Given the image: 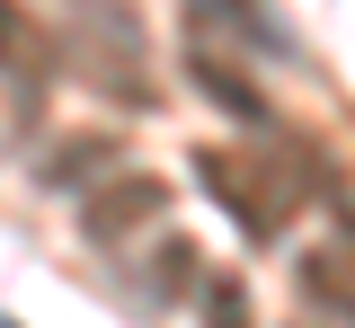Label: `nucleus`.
Returning a JSON list of instances; mask_svg holds the SVG:
<instances>
[{"mask_svg": "<svg viewBox=\"0 0 355 328\" xmlns=\"http://www.w3.org/2000/svg\"><path fill=\"white\" fill-rule=\"evenodd\" d=\"M196 178L214 187V204H222V213H231L249 239H275L284 222H293V204H302V187H293L284 169L240 160V151H196Z\"/></svg>", "mask_w": 355, "mask_h": 328, "instance_id": "f257e3e1", "label": "nucleus"}, {"mask_svg": "<svg viewBox=\"0 0 355 328\" xmlns=\"http://www.w3.org/2000/svg\"><path fill=\"white\" fill-rule=\"evenodd\" d=\"M160 213H169V178L133 169V178H116V187H98L80 204V231L98 239V248H116V239H133L142 222H160Z\"/></svg>", "mask_w": 355, "mask_h": 328, "instance_id": "f03ea898", "label": "nucleus"}, {"mask_svg": "<svg viewBox=\"0 0 355 328\" xmlns=\"http://www.w3.org/2000/svg\"><path fill=\"white\" fill-rule=\"evenodd\" d=\"M187 18H196V36H205V27H231L240 53H266V62H293V53H302L293 27H284L266 0H187Z\"/></svg>", "mask_w": 355, "mask_h": 328, "instance_id": "7ed1b4c3", "label": "nucleus"}, {"mask_svg": "<svg viewBox=\"0 0 355 328\" xmlns=\"http://www.w3.org/2000/svg\"><path fill=\"white\" fill-rule=\"evenodd\" d=\"M116 151H125V142L107 134V125H98V134H71V142H53V151H44L36 187H44V195H80L89 178L107 187V169H116Z\"/></svg>", "mask_w": 355, "mask_h": 328, "instance_id": "20e7f679", "label": "nucleus"}, {"mask_svg": "<svg viewBox=\"0 0 355 328\" xmlns=\"http://www.w3.org/2000/svg\"><path fill=\"white\" fill-rule=\"evenodd\" d=\"M53 71V36L27 18V0H0V80L9 89H44Z\"/></svg>", "mask_w": 355, "mask_h": 328, "instance_id": "39448f33", "label": "nucleus"}, {"mask_svg": "<svg viewBox=\"0 0 355 328\" xmlns=\"http://www.w3.org/2000/svg\"><path fill=\"white\" fill-rule=\"evenodd\" d=\"M187 80H196V89L205 98H222V107H231V116H240V125H266V116H275V107H266L258 89H249V80H240V71H231V62H222V53H187Z\"/></svg>", "mask_w": 355, "mask_h": 328, "instance_id": "423d86ee", "label": "nucleus"}, {"mask_svg": "<svg viewBox=\"0 0 355 328\" xmlns=\"http://www.w3.org/2000/svg\"><path fill=\"white\" fill-rule=\"evenodd\" d=\"M302 293L320 302V311L355 320V248H311L302 257Z\"/></svg>", "mask_w": 355, "mask_h": 328, "instance_id": "0eeeda50", "label": "nucleus"}, {"mask_svg": "<svg viewBox=\"0 0 355 328\" xmlns=\"http://www.w3.org/2000/svg\"><path fill=\"white\" fill-rule=\"evenodd\" d=\"M196 284H205L196 239H160V248H151V266H142V293H151V302H178V293H196Z\"/></svg>", "mask_w": 355, "mask_h": 328, "instance_id": "6e6552de", "label": "nucleus"}, {"mask_svg": "<svg viewBox=\"0 0 355 328\" xmlns=\"http://www.w3.org/2000/svg\"><path fill=\"white\" fill-rule=\"evenodd\" d=\"M196 302H205V328H249V284L240 275H205Z\"/></svg>", "mask_w": 355, "mask_h": 328, "instance_id": "1a4fd4ad", "label": "nucleus"}, {"mask_svg": "<svg viewBox=\"0 0 355 328\" xmlns=\"http://www.w3.org/2000/svg\"><path fill=\"white\" fill-rule=\"evenodd\" d=\"M0 328H18V320H9V311H0Z\"/></svg>", "mask_w": 355, "mask_h": 328, "instance_id": "9d476101", "label": "nucleus"}]
</instances>
